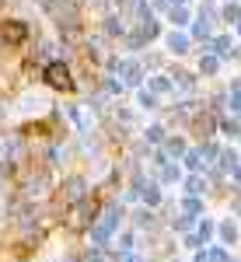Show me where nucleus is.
<instances>
[{
	"instance_id": "f257e3e1",
	"label": "nucleus",
	"mask_w": 241,
	"mask_h": 262,
	"mask_svg": "<svg viewBox=\"0 0 241 262\" xmlns=\"http://www.w3.org/2000/svg\"><path fill=\"white\" fill-rule=\"evenodd\" d=\"M46 74H49V81L56 84V88H67V91H70V88H74V81H70V74H67V70H63V67H49V70H46Z\"/></svg>"
},
{
	"instance_id": "f03ea898",
	"label": "nucleus",
	"mask_w": 241,
	"mask_h": 262,
	"mask_svg": "<svg viewBox=\"0 0 241 262\" xmlns=\"http://www.w3.org/2000/svg\"><path fill=\"white\" fill-rule=\"evenodd\" d=\"M217 231H221L224 245H234V242H238V227H234V224H231V221H224L221 227H217Z\"/></svg>"
},
{
	"instance_id": "7ed1b4c3",
	"label": "nucleus",
	"mask_w": 241,
	"mask_h": 262,
	"mask_svg": "<svg viewBox=\"0 0 241 262\" xmlns=\"http://www.w3.org/2000/svg\"><path fill=\"white\" fill-rule=\"evenodd\" d=\"M171 49H179V53H182V49H185V39H182V35H171Z\"/></svg>"
},
{
	"instance_id": "20e7f679",
	"label": "nucleus",
	"mask_w": 241,
	"mask_h": 262,
	"mask_svg": "<svg viewBox=\"0 0 241 262\" xmlns=\"http://www.w3.org/2000/svg\"><path fill=\"white\" fill-rule=\"evenodd\" d=\"M196 262H213V259H210V252H200V255H196Z\"/></svg>"
},
{
	"instance_id": "39448f33",
	"label": "nucleus",
	"mask_w": 241,
	"mask_h": 262,
	"mask_svg": "<svg viewBox=\"0 0 241 262\" xmlns=\"http://www.w3.org/2000/svg\"><path fill=\"white\" fill-rule=\"evenodd\" d=\"M234 182H238V185H241V168H234Z\"/></svg>"
}]
</instances>
